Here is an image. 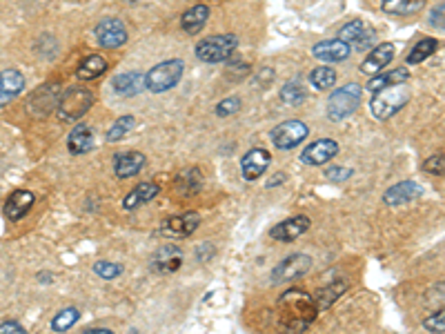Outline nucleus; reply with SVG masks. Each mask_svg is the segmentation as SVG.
I'll use <instances>...</instances> for the list:
<instances>
[{
	"mask_svg": "<svg viewBox=\"0 0 445 334\" xmlns=\"http://www.w3.org/2000/svg\"><path fill=\"white\" fill-rule=\"evenodd\" d=\"M319 307L314 297L300 288L283 292L277 301V328L281 334H303L317 321Z\"/></svg>",
	"mask_w": 445,
	"mask_h": 334,
	"instance_id": "obj_1",
	"label": "nucleus"
},
{
	"mask_svg": "<svg viewBox=\"0 0 445 334\" xmlns=\"http://www.w3.org/2000/svg\"><path fill=\"white\" fill-rule=\"evenodd\" d=\"M410 100V89L405 85H392L385 89H378L374 92L372 100H370V112L374 114V119L378 121H387L394 114L408 105Z\"/></svg>",
	"mask_w": 445,
	"mask_h": 334,
	"instance_id": "obj_2",
	"label": "nucleus"
},
{
	"mask_svg": "<svg viewBox=\"0 0 445 334\" xmlns=\"http://www.w3.org/2000/svg\"><path fill=\"white\" fill-rule=\"evenodd\" d=\"M239 49V38L234 34H218V36H209L205 41H201L196 45V58L209 62V65H214V62H227L232 60V56L237 54Z\"/></svg>",
	"mask_w": 445,
	"mask_h": 334,
	"instance_id": "obj_3",
	"label": "nucleus"
},
{
	"mask_svg": "<svg viewBox=\"0 0 445 334\" xmlns=\"http://www.w3.org/2000/svg\"><path fill=\"white\" fill-rule=\"evenodd\" d=\"M182 72H185V62L180 58L163 60L145 74V89H150L152 94L169 92V89L180 83Z\"/></svg>",
	"mask_w": 445,
	"mask_h": 334,
	"instance_id": "obj_4",
	"label": "nucleus"
},
{
	"mask_svg": "<svg viewBox=\"0 0 445 334\" xmlns=\"http://www.w3.org/2000/svg\"><path fill=\"white\" fill-rule=\"evenodd\" d=\"M361 94H363V87L357 83H347L343 87L334 89L330 100H327V119L338 123L352 116L361 105Z\"/></svg>",
	"mask_w": 445,
	"mask_h": 334,
	"instance_id": "obj_5",
	"label": "nucleus"
},
{
	"mask_svg": "<svg viewBox=\"0 0 445 334\" xmlns=\"http://www.w3.org/2000/svg\"><path fill=\"white\" fill-rule=\"evenodd\" d=\"M91 105H94V94H91L89 89L72 87L65 94H60V100H58V105H56L58 119L65 121V123L81 121V116L89 112Z\"/></svg>",
	"mask_w": 445,
	"mask_h": 334,
	"instance_id": "obj_6",
	"label": "nucleus"
},
{
	"mask_svg": "<svg viewBox=\"0 0 445 334\" xmlns=\"http://www.w3.org/2000/svg\"><path fill=\"white\" fill-rule=\"evenodd\" d=\"M310 269H312V256H307L303 252L290 254L272 269V283L279 286V283H287V281L300 279V276H305Z\"/></svg>",
	"mask_w": 445,
	"mask_h": 334,
	"instance_id": "obj_7",
	"label": "nucleus"
},
{
	"mask_svg": "<svg viewBox=\"0 0 445 334\" xmlns=\"http://www.w3.org/2000/svg\"><path fill=\"white\" fill-rule=\"evenodd\" d=\"M310 134V127L303 121H285L272 130V143L277 149H294L300 145Z\"/></svg>",
	"mask_w": 445,
	"mask_h": 334,
	"instance_id": "obj_8",
	"label": "nucleus"
},
{
	"mask_svg": "<svg viewBox=\"0 0 445 334\" xmlns=\"http://www.w3.org/2000/svg\"><path fill=\"white\" fill-rule=\"evenodd\" d=\"M338 41L343 43H357V49L365 51V49H372L376 43V32L372 27H368L363 20H350L347 25H343L341 32H338Z\"/></svg>",
	"mask_w": 445,
	"mask_h": 334,
	"instance_id": "obj_9",
	"label": "nucleus"
},
{
	"mask_svg": "<svg viewBox=\"0 0 445 334\" xmlns=\"http://www.w3.org/2000/svg\"><path fill=\"white\" fill-rule=\"evenodd\" d=\"M98 45L105 49H116L127 43V29L119 18H102L96 27Z\"/></svg>",
	"mask_w": 445,
	"mask_h": 334,
	"instance_id": "obj_10",
	"label": "nucleus"
},
{
	"mask_svg": "<svg viewBox=\"0 0 445 334\" xmlns=\"http://www.w3.org/2000/svg\"><path fill=\"white\" fill-rule=\"evenodd\" d=\"M338 154V143L332 138H319L314 140L312 145H307L303 152H300V161L305 165L319 167V165H327Z\"/></svg>",
	"mask_w": 445,
	"mask_h": 334,
	"instance_id": "obj_11",
	"label": "nucleus"
},
{
	"mask_svg": "<svg viewBox=\"0 0 445 334\" xmlns=\"http://www.w3.org/2000/svg\"><path fill=\"white\" fill-rule=\"evenodd\" d=\"M310 225H312L310 218L305 214H298V216H292V218H285V221H281L279 225H274L270 229V236L274 241L290 243V241H296L298 236H303L310 229Z\"/></svg>",
	"mask_w": 445,
	"mask_h": 334,
	"instance_id": "obj_12",
	"label": "nucleus"
},
{
	"mask_svg": "<svg viewBox=\"0 0 445 334\" xmlns=\"http://www.w3.org/2000/svg\"><path fill=\"white\" fill-rule=\"evenodd\" d=\"M270 161H272V156H270L267 149H263V147L250 149L241 159V174H243V178H245V181H258V178L267 172Z\"/></svg>",
	"mask_w": 445,
	"mask_h": 334,
	"instance_id": "obj_13",
	"label": "nucleus"
},
{
	"mask_svg": "<svg viewBox=\"0 0 445 334\" xmlns=\"http://www.w3.org/2000/svg\"><path fill=\"white\" fill-rule=\"evenodd\" d=\"M201 225V214L199 212H185V214H176L169 216L163 221L161 229L163 234L169 236H192Z\"/></svg>",
	"mask_w": 445,
	"mask_h": 334,
	"instance_id": "obj_14",
	"label": "nucleus"
},
{
	"mask_svg": "<svg viewBox=\"0 0 445 334\" xmlns=\"http://www.w3.org/2000/svg\"><path fill=\"white\" fill-rule=\"evenodd\" d=\"M394 54H397V49H394V45H392V43H378V45H374L370 49L368 58L361 62V72L368 74V76L381 74L390 65V62H392Z\"/></svg>",
	"mask_w": 445,
	"mask_h": 334,
	"instance_id": "obj_15",
	"label": "nucleus"
},
{
	"mask_svg": "<svg viewBox=\"0 0 445 334\" xmlns=\"http://www.w3.org/2000/svg\"><path fill=\"white\" fill-rule=\"evenodd\" d=\"M182 250L178 246H163L152 256V269L159 274H174L182 265Z\"/></svg>",
	"mask_w": 445,
	"mask_h": 334,
	"instance_id": "obj_16",
	"label": "nucleus"
},
{
	"mask_svg": "<svg viewBox=\"0 0 445 334\" xmlns=\"http://www.w3.org/2000/svg\"><path fill=\"white\" fill-rule=\"evenodd\" d=\"M352 47L343 41H338V38H334V41H321L312 47V56L319 58L323 62H343L347 60Z\"/></svg>",
	"mask_w": 445,
	"mask_h": 334,
	"instance_id": "obj_17",
	"label": "nucleus"
},
{
	"mask_svg": "<svg viewBox=\"0 0 445 334\" xmlns=\"http://www.w3.org/2000/svg\"><path fill=\"white\" fill-rule=\"evenodd\" d=\"M423 194V189L418 183L414 181H401L397 185H392L390 189H385L383 194V203L390 205V208H394V205H405V203H412L418 196Z\"/></svg>",
	"mask_w": 445,
	"mask_h": 334,
	"instance_id": "obj_18",
	"label": "nucleus"
},
{
	"mask_svg": "<svg viewBox=\"0 0 445 334\" xmlns=\"http://www.w3.org/2000/svg\"><path fill=\"white\" fill-rule=\"evenodd\" d=\"M145 165H147L145 154H140V152H121V154H116V159H114V174L119 178H132Z\"/></svg>",
	"mask_w": 445,
	"mask_h": 334,
	"instance_id": "obj_19",
	"label": "nucleus"
},
{
	"mask_svg": "<svg viewBox=\"0 0 445 334\" xmlns=\"http://www.w3.org/2000/svg\"><path fill=\"white\" fill-rule=\"evenodd\" d=\"M25 89V76L18 69H5L0 72V107L9 105Z\"/></svg>",
	"mask_w": 445,
	"mask_h": 334,
	"instance_id": "obj_20",
	"label": "nucleus"
},
{
	"mask_svg": "<svg viewBox=\"0 0 445 334\" xmlns=\"http://www.w3.org/2000/svg\"><path fill=\"white\" fill-rule=\"evenodd\" d=\"M36 203V196L29 189H16L11 192L7 203H5V216L9 221H20V218L27 214Z\"/></svg>",
	"mask_w": 445,
	"mask_h": 334,
	"instance_id": "obj_21",
	"label": "nucleus"
},
{
	"mask_svg": "<svg viewBox=\"0 0 445 334\" xmlns=\"http://www.w3.org/2000/svg\"><path fill=\"white\" fill-rule=\"evenodd\" d=\"M205 187V176L201 174L199 167H185L176 176V189L180 196H194Z\"/></svg>",
	"mask_w": 445,
	"mask_h": 334,
	"instance_id": "obj_22",
	"label": "nucleus"
},
{
	"mask_svg": "<svg viewBox=\"0 0 445 334\" xmlns=\"http://www.w3.org/2000/svg\"><path fill=\"white\" fill-rule=\"evenodd\" d=\"M209 20V7L199 3V5H194L190 7L185 14H182L180 18V25H182V32L190 34V36H196V34H201L203 27L207 25Z\"/></svg>",
	"mask_w": 445,
	"mask_h": 334,
	"instance_id": "obj_23",
	"label": "nucleus"
},
{
	"mask_svg": "<svg viewBox=\"0 0 445 334\" xmlns=\"http://www.w3.org/2000/svg\"><path fill=\"white\" fill-rule=\"evenodd\" d=\"M112 87H114L116 94H121L125 98L136 96V94L142 92V89H145V76L138 74V72H127V74L116 76Z\"/></svg>",
	"mask_w": 445,
	"mask_h": 334,
	"instance_id": "obj_24",
	"label": "nucleus"
},
{
	"mask_svg": "<svg viewBox=\"0 0 445 334\" xmlns=\"http://www.w3.org/2000/svg\"><path fill=\"white\" fill-rule=\"evenodd\" d=\"M67 147L72 154H87L94 149V132H91V127L81 123L76 125L74 130L69 132V138H67Z\"/></svg>",
	"mask_w": 445,
	"mask_h": 334,
	"instance_id": "obj_25",
	"label": "nucleus"
},
{
	"mask_svg": "<svg viewBox=\"0 0 445 334\" xmlns=\"http://www.w3.org/2000/svg\"><path fill=\"white\" fill-rule=\"evenodd\" d=\"M159 194H161V187L156 183H138L134 187V192H129V194L125 196L123 208L125 210H136V208H140V205L152 203Z\"/></svg>",
	"mask_w": 445,
	"mask_h": 334,
	"instance_id": "obj_26",
	"label": "nucleus"
},
{
	"mask_svg": "<svg viewBox=\"0 0 445 334\" xmlns=\"http://www.w3.org/2000/svg\"><path fill=\"white\" fill-rule=\"evenodd\" d=\"M410 79V72L405 67H397V69H390V72H381L376 74L374 79L368 81V92H378V89H385L392 85H405Z\"/></svg>",
	"mask_w": 445,
	"mask_h": 334,
	"instance_id": "obj_27",
	"label": "nucleus"
},
{
	"mask_svg": "<svg viewBox=\"0 0 445 334\" xmlns=\"http://www.w3.org/2000/svg\"><path fill=\"white\" fill-rule=\"evenodd\" d=\"M107 60H105L100 54H91V56H87L81 65H78V69H76V76L81 81H96V79H100V76L107 72Z\"/></svg>",
	"mask_w": 445,
	"mask_h": 334,
	"instance_id": "obj_28",
	"label": "nucleus"
},
{
	"mask_svg": "<svg viewBox=\"0 0 445 334\" xmlns=\"http://www.w3.org/2000/svg\"><path fill=\"white\" fill-rule=\"evenodd\" d=\"M345 290H347V283H345V281H334V283H330V286L319 288L317 292H314V303H317L319 312H321V310H327L330 305H334V301L341 299Z\"/></svg>",
	"mask_w": 445,
	"mask_h": 334,
	"instance_id": "obj_29",
	"label": "nucleus"
},
{
	"mask_svg": "<svg viewBox=\"0 0 445 334\" xmlns=\"http://www.w3.org/2000/svg\"><path fill=\"white\" fill-rule=\"evenodd\" d=\"M427 0H383L381 9L392 16H412L425 7Z\"/></svg>",
	"mask_w": 445,
	"mask_h": 334,
	"instance_id": "obj_30",
	"label": "nucleus"
},
{
	"mask_svg": "<svg viewBox=\"0 0 445 334\" xmlns=\"http://www.w3.org/2000/svg\"><path fill=\"white\" fill-rule=\"evenodd\" d=\"M43 100H45L43 114H47L49 109H54V107L58 105V100H60V87H58V85H45V87H41V89H38V92L32 96V107L36 109Z\"/></svg>",
	"mask_w": 445,
	"mask_h": 334,
	"instance_id": "obj_31",
	"label": "nucleus"
},
{
	"mask_svg": "<svg viewBox=\"0 0 445 334\" xmlns=\"http://www.w3.org/2000/svg\"><path fill=\"white\" fill-rule=\"evenodd\" d=\"M439 47V41L437 38H421L412 49H410V54H408V65H418V62H423L425 58H430L432 54L437 51Z\"/></svg>",
	"mask_w": 445,
	"mask_h": 334,
	"instance_id": "obj_32",
	"label": "nucleus"
},
{
	"mask_svg": "<svg viewBox=\"0 0 445 334\" xmlns=\"http://www.w3.org/2000/svg\"><path fill=\"white\" fill-rule=\"evenodd\" d=\"M78 319H81V310L78 307H62V310L51 319V330L54 332H67L72 330L76 323H78Z\"/></svg>",
	"mask_w": 445,
	"mask_h": 334,
	"instance_id": "obj_33",
	"label": "nucleus"
},
{
	"mask_svg": "<svg viewBox=\"0 0 445 334\" xmlns=\"http://www.w3.org/2000/svg\"><path fill=\"white\" fill-rule=\"evenodd\" d=\"M136 127V119L132 116V114H127V116H121L119 121H116L109 132H107V140L109 143H119V140H123L125 136H129V132H134Z\"/></svg>",
	"mask_w": 445,
	"mask_h": 334,
	"instance_id": "obj_34",
	"label": "nucleus"
},
{
	"mask_svg": "<svg viewBox=\"0 0 445 334\" xmlns=\"http://www.w3.org/2000/svg\"><path fill=\"white\" fill-rule=\"evenodd\" d=\"M310 83H312V87H317V89H330L336 83V72L332 67H327V65L317 67V69H312V74H310Z\"/></svg>",
	"mask_w": 445,
	"mask_h": 334,
	"instance_id": "obj_35",
	"label": "nucleus"
},
{
	"mask_svg": "<svg viewBox=\"0 0 445 334\" xmlns=\"http://www.w3.org/2000/svg\"><path fill=\"white\" fill-rule=\"evenodd\" d=\"M281 100L285 102V105H300V102L305 100V89L300 87V83H296V81L287 83L281 89Z\"/></svg>",
	"mask_w": 445,
	"mask_h": 334,
	"instance_id": "obj_36",
	"label": "nucleus"
},
{
	"mask_svg": "<svg viewBox=\"0 0 445 334\" xmlns=\"http://www.w3.org/2000/svg\"><path fill=\"white\" fill-rule=\"evenodd\" d=\"M241 107H243L241 96H227V98H222L216 105V116H220V119L234 116V114L241 112Z\"/></svg>",
	"mask_w": 445,
	"mask_h": 334,
	"instance_id": "obj_37",
	"label": "nucleus"
},
{
	"mask_svg": "<svg viewBox=\"0 0 445 334\" xmlns=\"http://www.w3.org/2000/svg\"><path fill=\"white\" fill-rule=\"evenodd\" d=\"M94 272H96L100 279H105V281H112V279H116V276L123 274V267H121L119 263L98 261V263H94Z\"/></svg>",
	"mask_w": 445,
	"mask_h": 334,
	"instance_id": "obj_38",
	"label": "nucleus"
},
{
	"mask_svg": "<svg viewBox=\"0 0 445 334\" xmlns=\"http://www.w3.org/2000/svg\"><path fill=\"white\" fill-rule=\"evenodd\" d=\"M423 328L427 332H434V334H443L445 332V312L439 310L437 314H432L423 321Z\"/></svg>",
	"mask_w": 445,
	"mask_h": 334,
	"instance_id": "obj_39",
	"label": "nucleus"
},
{
	"mask_svg": "<svg viewBox=\"0 0 445 334\" xmlns=\"http://www.w3.org/2000/svg\"><path fill=\"white\" fill-rule=\"evenodd\" d=\"M325 176L330 178L332 183H343L352 176V170H350V167H343V165H330L325 170Z\"/></svg>",
	"mask_w": 445,
	"mask_h": 334,
	"instance_id": "obj_40",
	"label": "nucleus"
},
{
	"mask_svg": "<svg viewBox=\"0 0 445 334\" xmlns=\"http://www.w3.org/2000/svg\"><path fill=\"white\" fill-rule=\"evenodd\" d=\"M196 259H199L201 263H205V261H212L214 256H216V248H214V243H201L199 248H196Z\"/></svg>",
	"mask_w": 445,
	"mask_h": 334,
	"instance_id": "obj_41",
	"label": "nucleus"
},
{
	"mask_svg": "<svg viewBox=\"0 0 445 334\" xmlns=\"http://www.w3.org/2000/svg\"><path fill=\"white\" fill-rule=\"evenodd\" d=\"M443 154H437V156H432V159H427L425 163H423V170L427 172V174H437V176H441L443 174Z\"/></svg>",
	"mask_w": 445,
	"mask_h": 334,
	"instance_id": "obj_42",
	"label": "nucleus"
},
{
	"mask_svg": "<svg viewBox=\"0 0 445 334\" xmlns=\"http://www.w3.org/2000/svg\"><path fill=\"white\" fill-rule=\"evenodd\" d=\"M0 334H27V328H22L18 321H5L0 323Z\"/></svg>",
	"mask_w": 445,
	"mask_h": 334,
	"instance_id": "obj_43",
	"label": "nucleus"
},
{
	"mask_svg": "<svg viewBox=\"0 0 445 334\" xmlns=\"http://www.w3.org/2000/svg\"><path fill=\"white\" fill-rule=\"evenodd\" d=\"M430 22L434 25V27H443V5H439L437 9H432Z\"/></svg>",
	"mask_w": 445,
	"mask_h": 334,
	"instance_id": "obj_44",
	"label": "nucleus"
},
{
	"mask_svg": "<svg viewBox=\"0 0 445 334\" xmlns=\"http://www.w3.org/2000/svg\"><path fill=\"white\" fill-rule=\"evenodd\" d=\"M283 181H287V176L285 174H277V176H272L270 181H267V187H279Z\"/></svg>",
	"mask_w": 445,
	"mask_h": 334,
	"instance_id": "obj_45",
	"label": "nucleus"
},
{
	"mask_svg": "<svg viewBox=\"0 0 445 334\" xmlns=\"http://www.w3.org/2000/svg\"><path fill=\"white\" fill-rule=\"evenodd\" d=\"M83 334H116V332H112L107 328H87Z\"/></svg>",
	"mask_w": 445,
	"mask_h": 334,
	"instance_id": "obj_46",
	"label": "nucleus"
},
{
	"mask_svg": "<svg viewBox=\"0 0 445 334\" xmlns=\"http://www.w3.org/2000/svg\"><path fill=\"white\" fill-rule=\"evenodd\" d=\"M129 3H134V0H129Z\"/></svg>",
	"mask_w": 445,
	"mask_h": 334,
	"instance_id": "obj_47",
	"label": "nucleus"
},
{
	"mask_svg": "<svg viewBox=\"0 0 445 334\" xmlns=\"http://www.w3.org/2000/svg\"><path fill=\"white\" fill-rule=\"evenodd\" d=\"M381 3H383V0H381Z\"/></svg>",
	"mask_w": 445,
	"mask_h": 334,
	"instance_id": "obj_48",
	"label": "nucleus"
}]
</instances>
